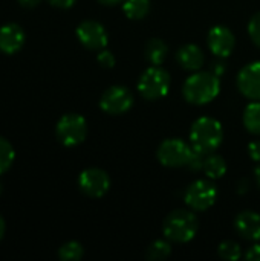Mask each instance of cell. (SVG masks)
<instances>
[{"mask_svg": "<svg viewBox=\"0 0 260 261\" xmlns=\"http://www.w3.org/2000/svg\"><path fill=\"white\" fill-rule=\"evenodd\" d=\"M207 43L211 54H215L218 58H227L233 54L236 47V37L230 28L218 24L208 31Z\"/></svg>", "mask_w": 260, "mask_h": 261, "instance_id": "cell-12", "label": "cell"}, {"mask_svg": "<svg viewBox=\"0 0 260 261\" xmlns=\"http://www.w3.org/2000/svg\"><path fill=\"white\" fill-rule=\"evenodd\" d=\"M224 139V130L218 119L210 116L198 118L190 128V144L193 150L210 154L216 151Z\"/></svg>", "mask_w": 260, "mask_h": 261, "instance_id": "cell-2", "label": "cell"}, {"mask_svg": "<svg viewBox=\"0 0 260 261\" xmlns=\"http://www.w3.org/2000/svg\"><path fill=\"white\" fill-rule=\"evenodd\" d=\"M14 159H15V151L12 145L5 138L0 136V176L11 168Z\"/></svg>", "mask_w": 260, "mask_h": 261, "instance_id": "cell-23", "label": "cell"}, {"mask_svg": "<svg viewBox=\"0 0 260 261\" xmlns=\"http://www.w3.org/2000/svg\"><path fill=\"white\" fill-rule=\"evenodd\" d=\"M218 199V188L211 182V179H199L195 180L184 194V200L187 206L196 213L210 210Z\"/></svg>", "mask_w": 260, "mask_h": 261, "instance_id": "cell-7", "label": "cell"}, {"mask_svg": "<svg viewBox=\"0 0 260 261\" xmlns=\"http://www.w3.org/2000/svg\"><path fill=\"white\" fill-rule=\"evenodd\" d=\"M245 260L248 261H260V245L251 246L247 254H245Z\"/></svg>", "mask_w": 260, "mask_h": 261, "instance_id": "cell-29", "label": "cell"}, {"mask_svg": "<svg viewBox=\"0 0 260 261\" xmlns=\"http://www.w3.org/2000/svg\"><path fill=\"white\" fill-rule=\"evenodd\" d=\"M170 73L161 66L146 69L138 80V92L146 101H156L164 98L170 90Z\"/></svg>", "mask_w": 260, "mask_h": 261, "instance_id": "cell-4", "label": "cell"}, {"mask_svg": "<svg viewBox=\"0 0 260 261\" xmlns=\"http://www.w3.org/2000/svg\"><path fill=\"white\" fill-rule=\"evenodd\" d=\"M84 249L78 242H67L58 249V257L63 261H78L83 258Z\"/></svg>", "mask_w": 260, "mask_h": 261, "instance_id": "cell-22", "label": "cell"}, {"mask_svg": "<svg viewBox=\"0 0 260 261\" xmlns=\"http://www.w3.org/2000/svg\"><path fill=\"white\" fill-rule=\"evenodd\" d=\"M55 135L64 147H77L87 136V122L78 113H66L58 119Z\"/></svg>", "mask_w": 260, "mask_h": 261, "instance_id": "cell-6", "label": "cell"}, {"mask_svg": "<svg viewBox=\"0 0 260 261\" xmlns=\"http://www.w3.org/2000/svg\"><path fill=\"white\" fill-rule=\"evenodd\" d=\"M97 60H98L100 66H103L104 69H112L115 66V57L110 50H106V49L98 50Z\"/></svg>", "mask_w": 260, "mask_h": 261, "instance_id": "cell-25", "label": "cell"}, {"mask_svg": "<svg viewBox=\"0 0 260 261\" xmlns=\"http://www.w3.org/2000/svg\"><path fill=\"white\" fill-rule=\"evenodd\" d=\"M101 5H106V6H115V5H120L123 3L124 0H98Z\"/></svg>", "mask_w": 260, "mask_h": 261, "instance_id": "cell-33", "label": "cell"}, {"mask_svg": "<svg viewBox=\"0 0 260 261\" xmlns=\"http://www.w3.org/2000/svg\"><path fill=\"white\" fill-rule=\"evenodd\" d=\"M221 90L219 76L213 72L198 70L190 75L182 87L184 98L193 106H204L211 102Z\"/></svg>", "mask_w": 260, "mask_h": 261, "instance_id": "cell-1", "label": "cell"}, {"mask_svg": "<svg viewBox=\"0 0 260 261\" xmlns=\"http://www.w3.org/2000/svg\"><path fill=\"white\" fill-rule=\"evenodd\" d=\"M202 171L205 173V176L211 180H216V179H221L225 176L227 173V162L222 156L219 154H207L205 156V162H204V168Z\"/></svg>", "mask_w": 260, "mask_h": 261, "instance_id": "cell-17", "label": "cell"}, {"mask_svg": "<svg viewBox=\"0 0 260 261\" xmlns=\"http://www.w3.org/2000/svg\"><path fill=\"white\" fill-rule=\"evenodd\" d=\"M172 254V246L166 240H155L146 249V258L150 261H159L169 258Z\"/></svg>", "mask_w": 260, "mask_h": 261, "instance_id": "cell-20", "label": "cell"}, {"mask_svg": "<svg viewBox=\"0 0 260 261\" xmlns=\"http://www.w3.org/2000/svg\"><path fill=\"white\" fill-rule=\"evenodd\" d=\"M5 231H6V225H5L3 217L0 216V240H2V239H3V236H5Z\"/></svg>", "mask_w": 260, "mask_h": 261, "instance_id": "cell-34", "label": "cell"}, {"mask_svg": "<svg viewBox=\"0 0 260 261\" xmlns=\"http://www.w3.org/2000/svg\"><path fill=\"white\" fill-rule=\"evenodd\" d=\"M123 11L130 20H143L150 12V0H124Z\"/></svg>", "mask_w": 260, "mask_h": 261, "instance_id": "cell-19", "label": "cell"}, {"mask_svg": "<svg viewBox=\"0 0 260 261\" xmlns=\"http://www.w3.org/2000/svg\"><path fill=\"white\" fill-rule=\"evenodd\" d=\"M238 90L250 101H260V61L244 66L238 73Z\"/></svg>", "mask_w": 260, "mask_h": 261, "instance_id": "cell-11", "label": "cell"}, {"mask_svg": "<svg viewBox=\"0 0 260 261\" xmlns=\"http://www.w3.org/2000/svg\"><path fill=\"white\" fill-rule=\"evenodd\" d=\"M133 102V93L124 86H112L100 98V107L107 115H123L132 109Z\"/></svg>", "mask_w": 260, "mask_h": 261, "instance_id": "cell-8", "label": "cell"}, {"mask_svg": "<svg viewBox=\"0 0 260 261\" xmlns=\"http://www.w3.org/2000/svg\"><path fill=\"white\" fill-rule=\"evenodd\" d=\"M244 125L251 135L260 136V101H253L245 107Z\"/></svg>", "mask_w": 260, "mask_h": 261, "instance_id": "cell-18", "label": "cell"}, {"mask_svg": "<svg viewBox=\"0 0 260 261\" xmlns=\"http://www.w3.org/2000/svg\"><path fill=\"white\" fill-rule=\"evenodd\" d=\"M248 34L253 43L260 49V12L254 14L248 21Z\"/></svg>", "mask_w": 260, "mask_h": 261, "instance_id": "cell-24", "label": "cell"}, {"mask_svg": "<svg viewBox=\"0 0 260 261\" xmlns=\"http://www.w3.org/2000/svg\"><path fill=\"white\" fill-rule=\"evenodd\" d=\"M248 187H250V182L244 177V179H241L239 180V194H244V193H247L248 191Z\"/></svg>", "mask_w": 260, "mask_h": 261, "instance_id": "cell-32", "label": "cell"}, {"mask_svg": "<svg viewBox=\"0 0 260 261\" xmlns=\"http://www.w3.org/2000/svg\"><path fill=\"white\" fill-rule=\"evenodd\" d=\"M169 54V47L161 38H150L144 46V57L152 66H161Z\"/></svg>", "mask_w": 260, "mask_h": 261, "instance_id": "cell-16", "label": "cell"}, {"mask_svg": "<svg viewBox=\"0 0 260 261\" xmlns=\"http://www.w3.org/2000/svg\"><path fill=\"white\" fill-rule=\"evenodd\" d=\"M225 70H227V64H225L224 58H219L218 61H215V63H213L211 72H213L215 75H218L219 78L225 73Z\"/></svg>", "mask_w": 260, "mask_h": 261, "instance_id": "cell-28", "label": "cell"}, {"mask_svg": "<svg viewBox=\"0 0 260 261\" xmlns=\"http://www.w3.org/2000/svg\"><path fill=\"white\" fill-rule=\"evenodd\" d=\"M78 41L89 50H101L106 49L109 43V35L104 26L95 20H84L77 28Z\"/></svg>", "mask_w": 260, "mask_h": 261, "instance_id": "cell-10", "label": "cell"}, {"mask_svg": "<svg viewBox=\"0 0 260 261\" xmlns=\"http://www.w3.org/2000/svg\"><path fill=\"white\" fill-rule=\"evenodd\" d=\"M205 156L207 154H204V153H199V151H193V154H192V159H190V162H188V168L192 170V171H195V173H198V171H202V168H204V162H205Z\"/></svg>", "mask_w": 260, "mask_h": 261, "instance_id": "cell-26", "label": "cell"}, {"mask_svg": "<svg viewBox=\"0 0 260 261\" xmlns=\"http://www.w3.org/2000/svg\"><path fill=\"white\" fill-rule=\"evenodd\" d=\"M23 8H28V9H31V8H35V6H38L40 5V2L41 0H17Z\"/></svg>", "mask_w": 260, "mask_h": 261, "instance_id": "cell-31", "label": "cell"}, {"mask_svg": "<svg viewBox=\"0 0 260 261\" xmlns=\"http://www.w3.org/2000/svg\"><path fill=\"white\" fill-rule=\"evenodd\" d=\"M248 154H250V158L254 161V162H260V141H251L250 144H248Z\"/></svg>", "mask_w": 260, "mask_h": 261, "instance_id": "cell-27", "label": "cell"}, {"mask_svg": "<svg viewBox=\"0 0 260 261\" xmlns=\"http://www.w3.org/2000/svg\"><path fill=\"white\" fill-rule=\"evenodd\" d=\"M199 229V220L193 210H175L162 223V234L169 242L188 243L195 239Z\"/></svg>", "mask_w": 260, "mask_h": 261, "instance_id": "cell-3", "label": "cell"}, {"mask_svg": "<svg viewBox=\"0 0 260 261\" xmlns=\"http://www.w3.org/2000/svg\"><path fill=\"white\" fill-rule=\"evenodd\" d=\"M192 144H187L181 138H169L161 142L156 150L158 161L167 168H181L188 165L193 154Z\"/></svg>", "mask_w": 260, "mask_h": 261, "instance_id": "cell-5", "label": "cell"}, {"mask_svg": "<svg viewBox=\"0 0 260 261\" xmlns=\"http://www.w3.org/2000/svg\"><path fill=\"white\" fill-rule=\"evenodd\" d=\"M254 177H256V182H257V185H259L260 188V162L259 165L256 167V170H254Z\"/></svg>", "mask_w": 260, "mask_h": 261, "instance_id": "cell-35", "label": "cell"}, {"mask_svg": "<svg viewBox=\"0 0 260 261\" xmlns=\"http://www.w3.org/2000/svg\"><path fill=\"white\" fill-rule=\"evenodd\" d=\"M52 6L60 8V9H69L75 5L77 0H48Z\"/></svg>", "mask_w": 260, "mask_h": 261, "instance_id": "cell-30", "label": "cell"}, {"mask_svg": "<svg viewBox=\"0 0 260 261\" xmlns=\"http://www.w3.org/2000/svg\"><path fill=\"white\" fill-rule=\"evenodd\" d=\"M80 191L92 199L103 197L110 188V177L101 168H87L78 176Z\"/></svg>", "mask_w": 260, "mask_h": 261, "instance_id": "cell-9", "label": "cell"}, {"mask_svg": "<svg viewBox=\"0 0 260 261\" xmlns=\"http://www.w3.org/2000/svg\"><path fill=\"white\" fill-rule=\"evenodd\" d=\"M0 194H2V184H0Z\"/></svg>", "mask_w": 260, "mask_h": 261, "instance_id": "cell-36", "label": "cell"}, {"mask_svg": "<svg viewBox=\"0 0 260 261\" xmlns=\"http://www.w3.org/2000/svg\"><path fill=\"white\" fill-rule=\"evenodd\" d=\"M218 255L222 260L238 261L242 257V249H241L239 243H236L233 240H225L218 246Z\"/></svg>", "mask_w": 260, "mask_h": 261, "instance_id": "cell-21", "label": "cell"}, {"mask_svg": "<svg viewBox=\"0 0 260 261\" xmlns=\"http://www.w3.org/2000/svg\"><path fill=\"white\" fill-rule=\"evenodd\" d=\"M176 61L184 70L198 72L205 63V55H204V52H202V49L199 46H196V44H184L176 52Z\"/></svg>", "mask_w": 260, "mask_h": 261, "instance_id": "cell-15", "label": "cell"}, {"mask_svg": "<svg viewBox=\"0 0 260 261\" xmlns=\"http://www.w3.org/2000/svg\"><path fill=\"white\" fill-rule=\"evenodd\" d=\"M25 41V31L17 23H6L0 28V50L3 54L14 55L23 47Z\"/></svg>", "mask_w": 260, "mask_h": 261, "instance_id": "cell-14", "label": "cell"}, {"mask_svg": "<svg viewBox=\"0 0 260 261\" xmlns=\"http://www.w3.org/2000/svg\"><path fill=\"white\" fill-rule=\"evenodd\" d=\"M234 231L239 237L248 242L260 240V216L256 211L247 210L236 216L234 219Z\"/></svg>", "mask_w": 260, "mask_h": 261, "instance_id": "cell-13", "label": "cell"}]
</instances>
